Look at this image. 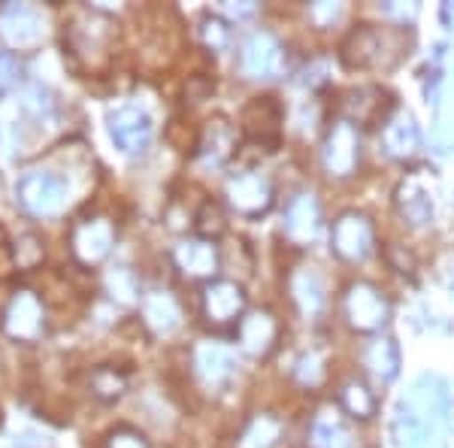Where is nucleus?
<instances>
[{
  "label": "nucleus",
  "instance_id": "1",
  "mask_svg": "<svg viewBox=\"0 0 454 448\" xmlns=\"http://www.w3.org/2000/svg\"><path fill=\"white\" fill-rule=\"evenodd\" d=\"M449 415V388L436 376H421L412 381L397 403V433L406 448H430Z\"/></svg>",
  "mask_w": 454,
  "mask_h": 448
},
{
  "label": "nucleus",
  "instance_id": "2",
  "mask_svg": "<svg viewBox=\"0 0 454 448\" xmlns=\"http://www.w3.org/2000/svg\"><path fill=\"white\" fill-rule=\"evenodd\" d=\"M16 203L34 218H55L70 207V185L52 170H31L16 182Z\"/></svg>",
  "mask_w": 454,
  "mask_h": 448
},
{
  "label": "nucleus",
  "instance_id": "3",
  "mask_svg": "<svg viewBox=\"0 0 454 448\" xmlns=\"http://www.w3.org/2000/svg\"><path fill=\"white\" fill-rule=\"evenodd\" d=\"M106 130L109 139L115 143V149L128 158H140L149 152L152 139H155V124L152 115L143 106L121 104L106 113Z\"/></svg>",
  "mask_w": 454,
  "mask_h": 448
},
{
  "label": "nucleus",
  "instance_id": "4",
  "mask_svg": "<svg viewBox=\"0 0 454 448\" xmlns=\"http://www.w3.org/2000/svg\"><path fill=\"white\" fill-rule=\"evenodd\" d=\"M342 312H346L348 327L357 334H379L391 315L385 294L370 282L348 285L346 297H342Z\"/></svg>",
  "mask_w": 454,
  "mask_h": 448
},
{
  "label": "nucleus",
  "instance_id": "5",
  "mask_svg": "<svg viewBox=\"0 0 454 448\" xmlns=\"http://www.w3.org/2000/svg\"><path fill=\"white\" fill-rule=\"evenodd\" d=\"M224 197H227V207L237 212V216L261 218L263 212H270V207H273L276 188L263 173L246 170V173H237V176H231V179H227Z\"/></svg>",
  "mask_w": 454,
  "mask_h": 448
},
{
  "label": "nucleus",
  "instance_id": "6",
  "mask_svg": "<svg viewBox=\"0 0 454 448\" xmlns=\"http://www.w3.org/2000/svg\"><path fill=\"white\" fill-rule=\"evenodd\" d=\"M0 327H4V334L16 342H36L43 336V330H46V310H43V300L27 288L16 291L10 297V303L4 306Z\"/></svg>",
  "mask_w": 454,
  "mask_h": 448
},
{
  "label": "nucleus",
  "instance_id": "7",
  "mask_svg": "<svg viewBox=\"0 0 454 448\" xmlns=\"http://www.w3.org/2000/svg\"><path fill=\"white\" fill-rule=\"evenodd\" d=\"M357 161H361V137L357 128L346 119H336L325 134L321 143V164L333 179H348L357 170Z\"/></svg>",
  "mask_w": 454,
  "mask_h": 448
},
{
  "label": "nucleus",
  "instance_id": "8",
  "mask_svg": "<svg viewBox=\"0 0 454 448\" xmlns=\"http://www.w3.org/2000/svg\"><path fill=\"white\" fill-rule=\"evenodd\" d=\"M372 222L364 212H342L340 218L333 222L331 227V252L336 255L340 261H364L367 255L372 252Z\"/></svg>",
  "mask_w": 454,
  "mask_h": 448
},
{
  "label": "nucleus",
  "instance_id": "9",
  "mask_svg": "<svg viewBox=\"0 0 454 448\" xmlns=\"http://www.w3.org/2000/svg\"><path fill=\"white\" fill-rule=\"evenodd\" d=\"M113 246H115V227L104 216L85 218V222H79L70 233V252L82 267H98V263H104L109 255H113Z\"/></svg>",
  "mask_w": 454,
  "mask_h": 448
},
{
  "label": "nucleus",
  "instance_id": "10",
  "mask_svg": "<svg viewBox=\"0 0 454 448\" xmlns=\"http://www.w3.org/2000/svg\"><path fill=\"white\" fill-rule=\"evenodd\" d=\"M0 36L10 49H34L46 36V21L27 4H4L0 6Z\"/></svg>",
  "mask_w": 454,
  "mask_h": 448
},
{
  "label": "nucleus",
  "instance_id": "11",
  "mask_svg": "<svg viewBox=\"0 0 454 448\" xmlns=\"http://www.w3.org/2000/svg\"><path fill=\"white\" fill-rule=\"evenodd\" d=\"M246 315V291L231 279H212L203 288V318L212 327L239 325Z\"/></svg>",
  "mask_w": 454,
  "mask_h": 448
},
{
  "label": "nucleus",
  "instance_id": "12",
  "mask_svg": "<svg viewBox=\"0 0 454 448\" xmlns=\"http://www.w3.org/2000/svg\"><path fill=\"white\" fill-rule=\"evenodd\" d=\"M239 67L248 79H276L285 67V49L270 31L252 34L239 49Z\"/></svg>",
  "mask_w": 454,
  "mask_h": 448
},
{
  "label": "nucleus",
  "instance_id": "13",
  "mask_svg": "<svg viewBox=\"0 0 454 448\" xmlns=\"http://www.w3.org/2000/svg\"><path fill=\"white\" fill-rule=\"evenodd\" d=\"M342 119L351 122L355 128H364V124H385L394 115V104L391 94L382 91L376 85H361L355 91H348L346 104H342Z\"/></svg>",
  "mask_w": 454,
  "mask_h": 448
},
{
  "label": "nucleus",
  "instance_id": "14",
  "mask_svg": "<svg viewBox=\"0 0 454 448\" xmlns=\"http://www.w3.org/2000/svg\"><path fill=\"white\" fill-rule=\"evenodd\" d=\"M394 203H397V212L412 227H427L436 216L434 191L427 188V182L419 173H409L400 182L397 191H394Z\"/></svg>",
  "mask_w": 454,
  "mask_h": 448
},
{
  "label": "nucleus",
  "instance_id": "15",
  "mask_svg": "<svg viewBox=\"0 0 454 448\" xmlns=\"http://www.w3.org/2000/svg\"><path fill=\"white\" fill-rule=\"evenodd\" d=\"M194 373L203 381V388L209 391H222L224 385H231L237 364H233V351L227 345L218 342H203L194 349Z\"/></svg>",
  "mask_w": 454,
  "mask_h": 448
},
{
  "label": "nucleus",
  "instance_id": "16",
  "mask_svg": "<svg viewBox=\"0 0 454 448\" xmlns=\"http://www.w3.org/2000/svg\"><path fill=\"white\" fill-rule=\"evenodd\" d=\"M285 237L294 246H309L321 231V207L315 200V194H297L294 200L285 209V224H282Z\"/></svg>",
  "mask_w": 454,
  "mask_h": 448
},
{
  "label": "nucleus",
  "instance_id": "17",
  "mask_svg": "<svg viewBox=\"0 0 454 448\" xmlns=\"http://www.w3.org/2000/svg\"><path fill=\"white\" fill-rule=\"evenodd\" d=\"M382 145H385L387 155L397 158V161H409V158L419 155L421 128H419V122H415V115L406 113V109H394V115L382 128Z\"/></svg>",
  "mask_w": 454,
  "mask_h": 448
},
{
  "label": "nucleus",
  "instance_id": "18",
  "mask_svg": "<svg viewBox=\"0 0 454 448\" xmlns=\"http://www.w3.org/2000/svg\"><path fill=\"white\" fill-rule=\"evenodd\" d=\"M276 336H279V325L263 310L246 312L237 325V342L248 358H267L276 345Z\"/></svg>",
  "mask_w": 454,
  "mask_h": 448
},
{
  "label": "nucleus",
  "instance_id": "19",
  "mask_svg": "<svg viewBox=\"0 0 454 448\" xmlns=\"http://www.w3.org/2000/svg\"><path fill=\"white\" fill-rule=\"evenodd\" d=\"M173 261L188 279H209L218 270V246L203 237H188L173 248Z\"/></svg>",
  "mask_w": 454,
  "mask_h": 448
},
{
  "label": "nucleus",
  "instance_id": "20",
  "mask_svg": "<svg viewBox=\"0 0 454 448\" xmlns=\"http://www.w3.org/2000/svg\"><path fill=\"white\" fill-rule=\"evenodd\" d=\"M237 145H239V130L233 128L224 115L203 124L200 139H197V152H200V158L207 161L209 167L227 164L233 152H237Z\"/></svg>",
  "mask_w": 454,
  "mask_h": 448
},
{
  "label": "nucleus",
  "instance_id": "21",
  "mask_svg": "<svg viewBox=\"0 0 454 448\" xmlns=\"http://www.w3.org/2000/svg\"><path fill=\"white\" fill-rule=\"evenodd\" d=\"M140 310H143L145 327H149L152 334H158V336H170L182 325L179 300H176L170 291H149V294H143Z\"/></svg>",
  "mask_w": 454,
  "mask_h": 448
},
{
  "label": "nucleus",
  "instance_id": "22",
  "mask_svg": "<svg viewBox=\"0 0 454 448\" xmlns=\"http://www.w3.org/2000/svg\"><path fill=\"white\" fill-rule=\"evenodd\" d=\"M342 64L351 70H364L372 67V64L382 61V34L376 31L372 25H361L355 28L346 40H342Z\"/></svg>",
  "mask_w": 454,
  "mask_h": 448
},
{
  "label": "nucleus",
  "instance_id": "23",
  "mask_svg": "<svg viewBox=\"0 0 454 448\" xmlns=\"http://www.w3.org/2000/svg\"><path fill=\"white\" fill-rule=\"evenodd\" d=\"M291 297H294V306L303 318L315 321L327 306V294H325V282L321 276L309 267H300L294 276H291Z\"/></svg>",
  "mask_w": 454,
  "mask_h": 448
},
{
  "label": "nucleus",
  "instance_id": "24",
  "mask_svg": "<svg viewBox=\"0 0 454 448\" xmlns=\"http://www.w3.org/2000/svg\"><path fill=\"white\" fill-rule=\"evenodd\" d=\"M364 364H367V373L376 381H391L397 379L400 373V345L391 340V336H376L367 351H364Z\"/></svg>",
  "mask_w": 454,
  "mask_h": 448
},
{
  "label": "nucleus",
  "instance_id": "25",
  "mask_svg": "<svg viewBox=\"0 0 454 448\" xmlns=\"http://www.w3.org/2000/svg\"><path fill=\"white\" fill-rule=\"evenodd\" d=\"M340 406H342V413L357 418V421H370L379 409V400H376V394L370 391L367 381L351 379L342 385V391H340Z\"/></svg>",
  "mask_w": 454,
  "mask_h": 448
},
{
  "label": "nucleus",
  "instance_id": "26",
  "mask_svg": "<svg viewBox=\"0 0 454 448\" xmlns=\"http://www.w3.org/2000/svg\"><path fill=\"white\" fill-rule=\"evenodd\" d=\"M282 436V421L276 415L270 413H261L254 415L252 421L246 424L243 436H239L237 448H273L276 443H279Z\"/></svg>",
  "mask_w": 454,
  "mask_h": 448
},
{
  "label": "nucleus",
  "instance_id": "27",
  "mask_svg": "<svg viewBox=\"0 0 454 448\" xmlns=\"http://www.w3.org/2000/svg\"><path fill=\"white\" fill-rule=\"evenodd\" d=\"M312 445L315 448H351L348 428L340 413H321L312 424Z\"/></svg>",
  "mask_w": 454,
  "mask_h": 448
},
{
  "label": "nucleus",
  "instance_id": "28",
  "mask_svg": "<svg viewBox=\"0 0 454 448\" xmlns=\"http://www.w3.org/2000/svg\"><path fill=\"white\" fill-rule=\"evenodd\" d=\"M88 388H91V394L98 397L100 403H115V400H121L124 391H128V376H124L121 370H115V366L104 364L91 373Z\"/></svg>",
  "mask_w": 454,
  "mask_h": 448
},
{
  "label": "nucleus",
  "instance_id": "29",
  "mask_svg": "<svg viewBox=\"0 0 454 448\" xmlns=\"http://www.w3.org/2000/svg\"><path fill=\"white\" fill-rule=\"evenodd\" d=\"M106 294L121 306L140 303V279H137L134 270H128V267L109 270L106 273Z\"/></svg>",
  "mask_w": 454,
  "mask_h": 448
},
{
  "label": "nucleus",
  "instance_id": "30",
  "mask_svg": "<svg viewBox=\"0 0 454 448\" xmlns=\"http://www.w3.org/2000/svg\"><path fill=\"white\" fill-rule=\"evenodd\" d=\"M194 231H197V237L212 240V242L222 237V233L227 231V216H224L222 203H215V200L203 203V207L197 209V216H194Z\"/></svg>",
  "mask_w": 454,
  "mask_h": 448
},
{
  "label": "nucleus",
  "instance_id": "31",
  "mask_svg": "<svg viewBox=\"0 0 454 448\" xmlns=\"http://www.w3.org/2000/svg\"><path fill=\"white\" fill-rule=\"evenodd\" d=\"M197 34H200L203 46L212 49V52H224V49L231 46V28H227V21L218 16L203 19L200 28H197Z\"/></svg>",
  "mask_w": 454,
  "mask_h": 448
},
{
  "label": "nucleus",
  "instance_id": "32",
  "mask_svg": "<svg viewBox=\"0 0 454 448\" xmlns=\"http://www.w3.org/2000/svg\"><path fill=\"white\" fill-rule=\"evenodd\" d=\"M43 255H46V246H43L40 237H34V233H25V237L16 240V246H12V258H16L19 267L31 270L36 263L43 261Z\"/></svg>",
  "mask_w": 454,
  "mask_h": 448
},
{
  "label": "nucleus",
  "instance_id": "33",
  "mask_svg": "<svg viewBox=\"0 0 454 448\" xmlns=\"http://www.w3.org/2000/svg\"><path fill=\"white\" fill-rule=\"evenodd\" d=\"M294 376L303 381L306 388H318L321 381H325V361H321L315 351H309V355H303L294 366Z\"/></svg>",
  "mask_w": 454,
  "mask_h": 448
},
{
  "label": "nucleus",
  "instance_id": "34",
  "mask_svg": "<svg viewBox=\"0 0 454 448\" xmlns=\"http://www.w3.org/2000/svg\"><path fill=\"white\" fill-rule=\"evenodd\" d=\"M342 19V4H331V0H318V4L309 6V21L318 31L325 28H333L336 21Z\"/></svg>",
  "mask_w": 454,
  "mask_h": 448
},
{
  "label": "nucleus",
  "instance_id": "35",
  "mask_svg": "<svg viewBox=\"0 0 454 448\" xmlns=\"http://www.w3.org/2000/svg\"><path fill=\"white\" fill-rule=\"evenodd\" d=\"M106 448H152L145 443L143 433H137L134 428H115L106 436Z\"/></svg>",
  "mask_w": 454,
  "mask_h": 448
},
{
  "label": "nucleus",
  "instance_id": "36",
  "mask_svg": "<svg viewBox=\"0 0 454 448\" xmlns=\"http://www.w3.org/2000/svg\"><path fill=\"white\" fill-rule=\"evenodd\" d=\"M16 79H19V58L10 49H0V91L12 88Z\"/></svg>",
  "mask_w": 454,
  "mask_h": 448
},
{
  "label": "nucleus",
  "instance_id": "37",
  "mask_svg": "<svg viewBox=\"0 0 454 448\" xmlns=\"http://www.w3.org/2000/svg\"><path fill=\"white\" fill-rule=\"evenodd\" d=\"M382 12H385V16H394V19H403V21H406V19H412V16H415V6L385 4V6H382Z\"/></svg>",
  "mask_w": 454,
  "mask_h": 448
},
{
  "label": "nucleus",
  "instance_id": "38",
  "mask_svg": "<svg viewBox=\"0 0 454 448\" xmlns=\"http://www.w3.org/2000/svg\"><path fill=\"white\" fill-rule=\"evenodd\" d=\"M224 10L231 12L233 19H248V16H252L254 10H258V6H254V4H246V6H233V4H227Z\"/></svg>",
  "mask_w": 454,
  "mask_h": 448
},
{
  "label": "nucleus",
  "instance_id": "39",
  "mask_svg": "<svg viewBox=\"0 0 454 448\" xmlns=\"http://www.w3.org/2000/svg\"><path fill=\"white\" fill-rule=\"evenodd\" d=\"M442 21H445L449 28H454V4H445V6H442Z\"/></svg>",
  "mask_w": 454,
  "mask_h": 448
},
{
  "label": "nucleus",
  "instance_id": "40",
  "mask_svg": "<svg viewBox=\"0 0 454 448\" xmlns=\"http://www.w3.org/2000/svg\"><path fill=\"white\" fill-rule=\"evenodd\" d=\"M451 291H454V282H451Z\"/></svg>",
  "mask_w": 454,
  "mask_h": 448
}]
</instances>
